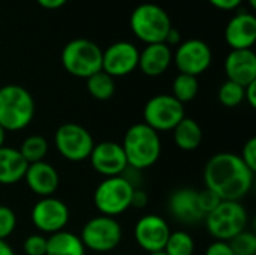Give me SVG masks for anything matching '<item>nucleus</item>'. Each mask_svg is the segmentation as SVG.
Here are the masks:
<instances>
[{
  "label": "nucleus",
  "instance_id": "f257e3e1",
  "mask_svg": "<svg viewBox=\"0 0 256 255\" xmlns=\"http://www.w3.org/2000/svg\"><path fill=\"white\" fill-rule=\"evenodd\" d=\"M254 176L243 159L230 152L212 156L204 167L206 188L213 191L222 201H240L252 186Z\"/></svg>",
  "mask_w": 256,
  "mask_h": 255
},
{
  "label": "nucleus",
  "instance_id": "f03ea898",
  "mask_svg": "<svg viewBox=\"0 0 256 255\" xmlns=\"http://www.w3.org/2000/svg\"><path fill=\"white\" fill-rule=\"evenodd\" d=\"M123 152L128 165L135 170H146L158 162L162 152L159 134L146 123L132 125L123 138Z\"/></svg>",
  "mask_w": 256,
  "mask_h": 255
},
{
  "label": "nucleus",
  "instance_id": "7ed1b4c3",
  "mask_svg": "<svg viewBox=\"0 0 256 255\" xmlns=\"http://www.w3.org/2000/svg\"><path fill=\"white\" fill-rule=\"evenodd\" d=\"M34 116V101L27 89L16 84L0 87V126L8 132L27 128Z\"/></svg>",
  "mask_w": 256,
  "mask_h": 255
},
{
  "label": "nucleus",
  "instance_id": "20e7f679",
  "mask_svg": "<svg viewBox=\"0 0 256 255\" xmlns=\"http://www.w3.org/2000/svg\"><path fill=\"white\" fill-rule=\"evenodd\" d=\"M171 27L172 24L166 11L154 3H142L136 6L130 15L134 35L147 45L165 42Z\"/></svg>",
  "mask_w": 256,
  "mask_h": 255
},
{
  "label": "nucleus",
  "instance_id": "39448f33",
  "mask_svg": "<svg viewBox=\"0 0 256 255\" xmlns=\"http://www.w3.org/2000/svg\"><path fill=\"white\" fill-rule=\"evenodd\" d=\"M62 65L70 75L87 80L102 71V50L90 39H72L62 51Z\"/></svg>",
  "mask_w": 256,
  "mask_h": 255
},
{
  "label": "nucleus",
  "instance_id": "423d86ee",
  "mask_svg": "<svg viewBox=\"0 0 256 255\" xmlns=\"http://www.w3.org/2000/svg\"><path fill=\"white\" fill-rule=\"evenodd\" d=\"M207 231L220 242H230L248 227V210L240 201H220L204 218Z\"/></svg>",
  "mask_w": 256,
  "mask_h": 255
},
{
  "label": "nucleus",
  "instance_id": "0eeeda50",
  "mask_svg": "<svg viewBox=\"0 0 256 255\" xmlns=\"http://www.w3.org/2000/svg\"><path fill=\"white\" fill-rule=\"evenodd\" d=\"M134 191V185L126 177H106L94 189V207L104 216H118L130 207Z\"/></svg>",
  "mask_w": 256,
  "mask_h": 255
},
{
  "label": "nucleus",
  "instance_id": "6e6552de",
  "mask_svg": "<svg viewBox=\"0 0 256 255\" xmlns=\"http://www.w3.org/2000/svg\"><path fill=\"white\" fill-rule=\"evenodd\" d=\"M123 230L116 218L94 216L88 219L81 230V242L86 249L93 252H110L122 242Z\"/></svg>",
  "mask_w": 256,
  "mask_h": 255
},
{
  "label": "nucleus",
  "instance_id": "1a4fd4ad",
  "mask_svg": "<svg viewBox=\"0 0 256 255\" xmlns=\"http://www.w3.org/2000/svg\"><path fill=\"white\" fill-rule=\"evenodd\" d=\"M142 117L144 123L158 134L172 131L186 117L184 105L172 95H156L147 101Z\"/></svg>",
  "mask_w": 256,
  "mask_h": 255
},
{
  "label": "nucleus",
  "instance_id": "9d476101",
  "mask_svg": "<svg viewBox=\"0 0 256 255\" xmlns=\"http://www.w3.org/2000/svg\"><path fill=\"white\" fill-rule=\"evenodd\" d=\"M54 143L58 153L70 162L88 159L94 146L92 134L76 123H64L58 126L54 135Z\"/></svg>",
  "mask_w": 256,
  "mask_h": 255
},
{
  "label": "nucleus",
  "instance_id": "9b49d317",
  "mask_svg": "<svg viewBox=\"0 0 256 255\" xmlns=\"http://www.w3.org/2000/svg\"><path fill=\"white\" fill-rule=\"evenodd\" d=\"M69 207L58 198L44 197L32 209V222L42 233L54 234L62 231L69 222Z\"/></svg>",
  "mask_w": 256,
  "mask_h": 255
},
{
  "label": "nucleus",
  "instance_id": "f8f14e48",
  "mask_svg": "<svg viewBox=\"0 0 256 255\" xmlns=\"http://www.w3.org/2000/svg\"><path fill=\"white\" fill-rule=\"evenodd\" d=\"M213 60L212 48L201 39H189L178 45L174 62L180 74L198 77L206 72Z\"/></svg>",
  "mask_w": 256,
  "mask_h": 255
},
{
  "label": "nucleus",
  "instance_id": "ddd939ff",
  "mask_svg": "<svg viewBox=\"0 0 256 255\" xmlns=\"http://www.w3.org/2000/svg\"><path fill=\"white\" fill-rule=\"evenodd\" d=\"M88 159L93 170L105 179L122 176L129 167L122 144L114 141H102L94 144Z\"/></svg>",
  "mask_w": 256,
  "mask_h": 255
},
{
  "label": "nucleus",
  "instance_id": "4468645a",
  "mask_svg": "<svg viewBox=\"0 0 256 255\" xmlns=\"http://www.w3.org/2000/svg\"><path fill=\"white\" fill-rule=\"evenodd\" d=\"M140 50L126 41L116 42L102 51V71L116 77H124L138 68Z\"/></svg>",
  "mask_w": 256,
  "mask_h": 255
},
{
  "label": "nucleus",
  "instance_id": "2eb2a0df",
  "mask_svg": "<svg viewBox=\"0 0 256 255\" xmlns=\"http://www.w3.org/2000/svg\"><path fill=\"white\" fill-rule=\"evenodd\" d=\"M135 240L141 246V249L148 254L164 251L166 240L171 234L168 222L159 215H146L138 219L135 224Z\"/></svg>",
  "mask_w": 256,
  "mask_h": 255
},
{
  "label": "nucleus",
  "instance_id": "dca6fc26",
  "mask_svg": "<svg viewBox=\"0 0 256 255\" xmlns=\"http://www.w3.org/2000/svg\"><path fill=\"white\" fill-rule=\"evenodd\" d=\"M168 212L183 224H195L206 218L198 206V191L192 188L176 189L168 198Z\"/></svg>",
  "mask_w": 256,
  "mask_h": 255
},
{
  "label": "nucleus",
  "instance_id": "f3484780",
  "mask_svg": "<svg viewBox=\"0 0 256 255\" xmlns=\"http://www.w3.org/2000/svg\"><path fill=\"white\" fill-rule=\"evenodd\" d=\"M226 44L232 50H252L256 41V17L240 12L230 20L225 29Z\"/></svg>",
  "mask_w": 256,
  "mask_h": 255
},
{
  "label": "nucleus",
  "instance_id": "a211bd4d",
  "mask_svg": "<svg viewBox=\"0 0 256 255\" xmlns=\"http://www.w3.org/2000/svg\"><path fill=\"white\" fill-rule=\"evenodd\" d=\"M24 180L28 189L33 194L39 195L40 198L52 197V194L57 191L58 183H60L57 170L45 161L28 164L26 174H24Z\"/></svg>",
  "mask_w": 256,
  "mask_h": 255
},
{
  "label": "nucleus",
  "instance_id": "6ab92c4d",
  "mask_svg": "<svg viewBox=\"0 0 256 255\" xmlns=\"http://www.w3.org/2000/svg\"><path fill=\"white\" fill-rule=\"evenodd\" d=\"M225 72L230 81L243 87L256 81V56L254 50H232L225 59Z\"/></svg>",
  "mask_w": 256,
  "mask_h": 255
},
{
  "label": "nucleus",
  "instance_id": "aec40b11",
  "mask_svg": "<svg viewBox=\"0 0 256 255\" xmlns=\"http://www.w3.org/2000/svg\"><path fill=\"white\" fill-rule=\"evenodd\" d=\"M172 62L171 48L165 44H148L141 53L138 60V68L147 77L162 75Z\"/></svg>",
  "mask_w": 256,
  "mask_h": 255
},
{
  "label": "nucleus",
  "instance_id": "412c9836",
  "mask_svg": "<svg viewBox=\"0 0 256 255\" xmlns=\"http://www.w3.org/2000/svg\"><path fill=\"white\" fill-rule=\"evenodd\" d=\"M28 164L14 147L0 149V185H14L24 179Z\"/></svg>",
  "mask_w": 256,
  "mask_h": 255
},
{
  "label": "nucleus",
  "instance_id": "4be33fe9",
  "mask_svg": "<svg viewBox=\"0 0 256 255\" xmlns=\"http://www.w3.org/2000/svg\"><path fill=\"white\" fill-rule=\"evenodd\" d=\"M45 255H86V248L80 236L62 230L46 239Z\"/></svg>",
  "mask_w": 256,
  "mask_h": 255
},
{
  "label": "nucleus",
  "instance_id": "5701e85b",
  "mask_svg": "<svg viewBox=\"0 0 256 255\" xmlns=\"http://www.w3.org/2000/svg\"><path fill=\"white\" fill-rule=\"evenodd\" d=\"M174 143L180 150H196L202 141L201 126L190 117H184L174 129Z\"/></svg>",
  "mask_w": 256,
  "mask_h": 255
},
{
  "label": "nucleus",
  "instance_id": "b1692460",
  "mask_svg": "<svg viewBox=\"0 0 256 255\" xmlns=\"http://www.w3.org/2000/svg\"><path fill=\"white\" fill-rule=\"evenodd\" d=\"M87 90L98 101H108L116 92V81L111 75L99 71L87 78Z\"/></svg>",
  "mask_w": 256,
  "mask_h": 255
},
{
  "label": "nucleus",
  "instance_id": "393cba45",
  "mask_svg": "<svg viewBox=\"0 0 256 255\" xmlns=\"http://www.w3.org/2000/svg\"><path fill=\"white\" fill-rule=\"evenodd\" d=\"M200 90V83L196 77L186 75V74H178L172 83V96L182 102L183 105L186 102H190L196 98Z\"/></svg>",
  "mask_w": 256,
  "mask_h": 255
},
{
  "label": "nucleus",
  "instance_id": "a878e982",
  "mask_svg": "<svg viewBox=\"0 0 256 255\" xmlns=\"http://www.w3.org/2000/svg\"><path fill=\"white\" fill-rule=\"evenodd\" d=\"M18 152L21 153V156L24 158V161L27 164L40 162V161H44V158L48 152V143L40 135H30L22 141Z\"/></svg>",
  "mask_w": 256,
  "mask_h": 255
},
{
  "label": "nucleus",
  "instance_id": "bb28decb",
  "mask_svg": "<svg viewBox=\"0 0 256 255\" xmlns=\"http://www.w3.org/2000/svg\"><path fill=\"white\" fill-rule=\"evenodd\" d=\"M164 251L166 255H194L195 240L186 231H174L170 234Z\"/></svg>",
  "mask_w": 256,
  "mask_h": 255
},
{
  "label": "nucleus",
  "instance_id": "cd10ccee",
  "mask_svg": "<svg viewBox=\"0 0 256 255\" xmlns=\"http://www.w3.org/2000/svg\"><path fill=\"white\" fill-rule=\"evenodd\" d=\"M218 98H219V102L222 105H225L228 108H234L244 101V87L234 83V81L226 80L220 86Z\"/></svg>",
  "mask_w": 256,
  "mask_h": 255
},
{
  "label": "nucleus",
  "instance_id": "c85d7f7f",
  "mask_svg": "<svg viewBox=\"0 0 256 255\" xmlns=\"http://www.w3.org/2000/svg\"><path fill=\"white\" fill-rule=\"evenodd\" d=\"M234 255H256V236L250 231H243L230 240Z\"/></svg>",
  "mask_w": 256,
  "mask_h": 255
},
{
  "label": "nucleus",
  "instance_id": "c756f323",
  "mask_svg": "<svg viewBox=\"0 0 256 255\" xmlns=\"http://www.w3.org/2000/svg\"><path fill=\"white\" fill-rule=\"evenodd\" d=\"M16 227V215L8 206H0V240H6Z\"/></svg>",
  "mask_w": 256,
  "mask_h": 255
},
{
  "label": "nucleus",
  "instance_id": "7c9ffc66",
  "mask_svg": "<svg viewBox=\"0 0 256 255\" xmlns=\"http://www.w3.org/2000/svg\"><path fill=\"white\" fill-rule=\"evenodd\" d=\"M22 251L26 255H45L46 239L40 234H32L22 242Z\"/></svg>",
  "mask_w": 256,
  "mask_h": 255
},
{
  "label": "nucleus",
  "instance_id": "2f4dec72",
  "mask_svg": "<svg viewBox=\"0 0 256 255\" xmlns=\"http://www.w3.org/2000/svg\"><path fill=\"white\" fill-rule=\"evenodd\" d=\"M220 201L222 200L213 191H210L207 188L198 192V206H200V210L202 212L204 216L208 215L210 212H213L219 206Z\"/></svg>",
  "mask_w": 256,
  "mask_h": 255
},
{
  "label": "nucleus",
  "instance_id": "473e14b6",
  "mask_svg": "<svg viewBox=\"0 0 256 255\" xmlns=\"http://www.w3.org/2000/svg\"><path fill=\"white\" fill-rule=\"evenodd\" d=\"M240 158L252 173H256V138H250L246 141Z\"/></svg>",
  "mask_w": 256,
  "mask_h": 255
},
{
  "label": "nucleus",
  "instance_id": "72a5a7b5",
  "mask_svg": "<svg viewBox=\"0 0 256 255\" xmlns=\"http://www.w3.org/2000/svg\"><path fill=\"white\" fill-rule=\"evenodd\" d=\"M206 255H234L231 246L228 242H213L207 249H206Z\"/></svg>",
  "mask_w": 256,
  "mask_h": 255
},
{
  "label": "nucleus",
  "instance_id": "f704fd0d",
  "mask_svg": "<svg viewBox=\"0 0 256 255\" xmlns=\"http://www.w3.org/2000/svg\"><path fill=\"white\" fill-rule=\"evenodd\" d=\"M148 203V195L142 191V189H135L134 194H132V203H130V207H138V209H142L146 207Z\"/></svg>",
  "mask_w": 256,
  "mask_h": 255
},
{
  "label": "nucleus",
  "instance_id": "c9c22d12",
  "mask_svg": "<svg viewBox=\"0 0 256 255\" xmlns=\"http://www.w3.org/2000/svg\"><path fill=\"white\" fill-rule=\"evenodd\" d=\"M214 8L222 9V11H232L236 8H238L243 0H208Z\"/></svg>",
  "mask_w": 256,
  "mask_h": 255
},
{
  "label": "nucleus",
  "instance_id": "e433bc0d",
  "mask_svg": "<svg viewBox=\"0 0 256 255\" xmlns=\"http://www.w3.org/2000/svg\"><path fill=\"white\" fill-rule=\"evenodd\" d=\"M244 99L252 108H256V81L244 87Z\"/></svg>",
  "mask_w": 256,
  "mask_h": 255
},
{
  "label": "nucleus",
  "instance_id": "4c0bfd02",
  "mask_svg": "<svg viewBox=\"0 0 256 255\" xmlns=\"http://www.w3.org/2000/svg\"><path fill=\"white\" fill-rule=\"evenodd\" d=\"M180 42H182V35H180V32H178L177 29L171 27L170 32H168V35H166V38H165V44L170 47V45H180Z\"/></svg>",
  "mask_w": 256,
  "mask_h": 255
},
{
  "label": "nucleus",
  "instance_id": "58836bf2",
  "mask_svg": "<svg viewBox=\"0 0 256 255\" xmlns=\"http://www.w3.org/2000/svg\"><path fill=\"white\" fill-rule=\"evenodd\" d=\"M42 8L45 9H58L62 8L68 0H36Z\"/></svg>",
  "mask_w": 256,
  "mask_h": 255
},
{
  "label": "nucleus",
  "instance_id": "ea45409f",
  "mask_svg": "<svg viewBox=\"0 0 256 255\" xmlns=\"http://www.w3.org/2000/svg\"><path fill=\"white\" fill-rule=\"evenodd\" d=\"M0 255H15L14 249L6 240H0Z\"/></svg>",
  "mask_w": 256,
  "mask_h": 255
},
{
  "label": "nucleus",
  "instance_id": "a19ab883",
  "mask_svg": "<svg viewBox=\"0 0 256 255\" xmlns=\"http://www.w3.org/2000/svg\"><path fill=\"white\" fill-rule=\"evenodd\" d=\"M4 140H6V131L0 126V149L4 146Z\"/></svg>",
  "mask_w": 256,
  "mask_h": 255
},
{
  "label": "nucleus",
  "instance_id": "79ce46f5",
  "mask_svg": "<svg viewBox=\"0 0 256 255\" xmlns=\"http://www.w3.org/2000/svg\"><path fill=\"white\" fill-rule=\"evenodd\" d=\"M148 255H166V252L165 251H158V252H152V254Z\"/></svg>",
  "mask_w": 256,
  "mask_h": 255
},
{
  "label": "nucleus",
  "instance_id": "37998d69",
  "mask_svg": "<svg viewBox=\"0 0 256 255\" xmlns=\"http://www.w3.org/2000/svg\"><path fill=\"white\" fill-rule=\"evenodd\" d=\"M249 5H250L252 8H256V0H249Z\"/></svg>",
  "mask_w": 256,
  "mask_h": 255
},
{
  "label": "nucleus",
  "instance_id": "c03bdc74",
  "mask_svg": "<svg viewBox=\"0 0 256 255\" xmlns=\"http://www.w3.org/2000/svg\"><path fill=\"white\" fill-rule=\"evenodd\" d=\"M123 255H126V254H123Z\"/></svg>",
  "mask_w": 256,
  "mask_h": 255
}]
</instances>
